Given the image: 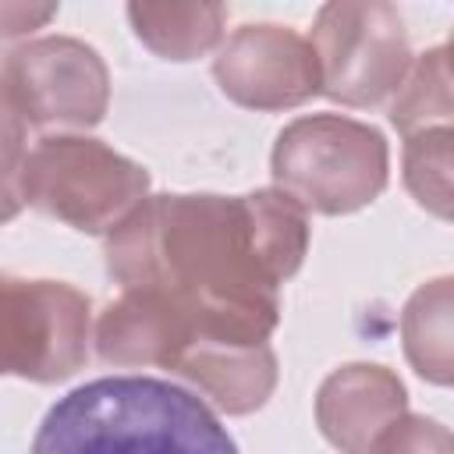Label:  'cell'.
<instances>
[{
	"instance_id": "cell-1",
	"label": "cell",
	"mask_w": 454,
	"mask_h": 454,
	"mask_svg": "<svg viewBox=\"0 0 454 454\" xmlns=\"http://www.w3.org/2000/svg\"><path fill=\"white\" fill-rule=\"evenodd\" d=\"M106 270L167 294L206 344H266L280 319L248 195H149L106 234Z\"/></svg>"
},
{
	"instance_id": "cell-2",
	"label": "cell",
	"mask_w": 454,
	"mask_h": 454,
	"mask_svg": "<svg viewBox=\"0 0 454 454\" xmlns=\"http://www.w3.org/2000/svg\"><path fill=\"white\" fill-rule=\"evenodd\" d=\"M28 454H238L202 397L153 376H103L60 397Z\"/></svg>"
},
{
	"instance_id": "cell-3",
	"label": "cell",
	"mask_w": 454,
	"mask_h": 454,
	"mask_svg": "<svg viewBox=\"0 0 454 454\" xmlns=\"http://www.w3.org/2000/svg\"><path fill=\"white\" fill-rule=\"evenodd\" d=\"M149 174L96 138L53 135L25 149L21 174L7 195L4 216H14L18 199L71 223L85 234H110L149 195Z\"/></svg>"
},
{
	"instance_id": "cell-4",
	"label": "cell",
	"mask_w": 454,
	"mask_h": 454,
	"mask_svg": "<svg viewBox=\"0 0 454 454\" xmlns=\"http://www.w3.org/2000/svg\"><path fill=\"white\" fill-rule=\"evenodd\" d=\"M270 167L277 192L291 195L305 213L344 216L387 188L390 156L376 128L340 114H312L277 135Z\"/></svg>"
},
{
	"instance_id": "cell-5",
	"label": "cell",
	"mask_w": 454,
	"mask_h": 454,
	"mask_svg": "<svg viewBox=\"0 0 454 454\" xmlns=\"http://www.w3.org/2000/svg\"><path fill=\"white\" fill-rule=\"evenodd\" d=\"M309 43L319 60L323 96L344 106H376L397 96L415 60L401 11L383 0L326 4Z\"/></svg>"
},
{
	"instance_id": "cell-6",
	"label": "cell",
	"mask_w": 454,
	"mask_h": 454,
	"mask_svg": "<svg viewBox=\"0 0 454 454\" xmlns=\"http://www.w3.org/2000/svg\"><path fill=\"white\" fill-rule=\"evenodd\" d=\"M4 114L25 128H92L110 103L99 53L78 39H32L4 57Z\"/></svg>"
},
{
	"instance_id": "cell-7",
	"label": "cell",
	"mask_w": 454,
	"mask_h": 454,
	"mask_svg": "<svg viewBox=\"0 0 454 454\" xmlns=\"http://www.w3.org/2000/svg\"><path fill=\"white\" fill-rule=\"evenodd\" d=\"M92 309L60 280H18L0 287V362L7 376L57 383L89 358Z\"/></svg>"
},
{
	"instance_id": "cell-8",
	"label": "cell",
	"mask_w": 454,
	"mask_h": 454,
	"mask_svg": "<svg viewBox=\"0 0 454 454\" xmlns=\"http://www.w3.org/2000/svg\"><path fill=\"white\" fill-rule=\"evenodd\" d=\"M213 74L241 106L287 110L323 92L316 50L287 25H241L216 53Z\"/></svg>"
},
{
	"instance_id": "cell-9",
	"label": "cell",
	"mask_w": 454,
	"mask_h": 454,
	"mask_svg": "<svg viewBox=\"0 0 454 454\" xmlns=\"http://www.w3.org/2000/svg\"><path fill=\"white\" fill-rule=\"evenodd\" d=\"M408 415L401 380L369 362L330 372L316 394V422L340 454H369L376 440Z\"/></svg>"
},
{
	"instance_id": "cell-10",
	"label": "cell",
	"mask_w": 454,
	"mask_h": 454,
	"mask_svg": "<svg viewBox=\"0 0 454 454\" xmlns=\"http://www.w3.org/2000/svg\"><path fill=\"white\" fill-rule=\"evenodd\" d=\"M199 344L192 319L160 291H124L96 319V351L106 365L170 369Z\"/></svg>"
},
{
	"instance_id": "cell-11",
	"label": "cell",
	"mask_w": 454,
	"mask_h": 454,
	"mask_svg": "<svg viewBox=\"0 0 454 454\" xmlns=\"http://www.w3.org/2000/svg\"><path fill=\"white\" fill-rule=\"evenodd\" d=\"M213 408L227 415H248L266 404L277 387V355L270 344H192L174 365Z\"/></svg>"
},
{
	"instance_id": "cell-12",
	"label": "cell",
	"mask_w": 454,
	"mask_h": 454,
	"mask_svg": "<svg viewBox=\"0 0 454 454\" xmlns=\"http://www.w3.org/2000/svg\"><path fill=\"white\" fill-rule=\"evenodd\" d=\"M401 340L422 380L454 387V277H436L408 298Z\"/></svg>"
},
{
	"instance_id": "cell-13",
	"label": "cell",
	"mask_w": 454,
	"mask_h": 454,
	"mask_svg": "<svg viewBox=\"0 0 454 454\" xmlns=\"http://www.w3.org/2000/svg\"><path fill=\"white\" fill-rule=\"evenodd\" d=\"M135 35L167 60H195L220 43L227 11L220 4H131Z\"/></svg>"
},
{
	"instance_id": "cell-14",
	"label": "cell",
	"mask_w": 454,
	"mask_h": 454,
	"mask_svg": "<svg viewBox=\"0 0 454 454\" xmlns=\"http://www.w3.org/2000/svg\"><path fill=\"white\" fill-rule=\"evenodd\" d=\"M390 124L404 138H411L426 128L454 124V78L447 71L440 46H433L411 60V71L390 103Z\"/></svg>"
},
{
	"instance_id": "cell-15",
	"label": "cell",
	"mask_w": 454,
	"mask_h": 454,
	"mask_svg": "<svg viewBox=\"0 0 454 454\" xmlns=\"http://www.w3.org/2000/svg\"><path fill=\"white\" fill-rule=\"evenodd\" d=\"M252 206V220H255V238L262 248V259L270 266V273L284 284L287 277L298 273L305 252H309V220L305 209L277 192V188H262L248 195Z\"/></svg>"
},
{
	"instance_id": "cell-16",
	"label": "cell",
	"mask_w": 454,
	"mask_h": 454,
	"mask_svg": "<svg viewBox=\"0 0 454 454\" xmlns=\"http://www.w3.org/2000/svg\"><path fill=\"white\" fill-rule=\"evenodd\" d=\"M404 184L440 220H454V124L426 128L404 142Z\"/></svg>"
},
{
	"instance_id": "cell-17",
	"label": "cell",
	"mask_w": 454,
	"mask_h": 454,
	"mask_svg": "<svg viewBox=\"0 0 454 454\" xmlns=\"http://www.w3.org/2000/svg\"><path fill=\"white\" fill-rule=\"evenodd\" d=\"M369 454H454V433L426 415L397 419Z\"/></svg>"
},
{
	"instance_id": "cell-18",
	"label": "cell",
	"mask_w": 454,
	"mask_h": 454,
	"mask_svg": "<svg viewBox=\"0 0 454 454\" xmlns=\"http://www.w3.org/2000/svg\"><path fill=\"white\" fill-rule=\"evenodd\" d=\"M443 50V60H447V71H450V78H454V32H450V39L440 46Z\"/></svg>"
}]
</instances>
